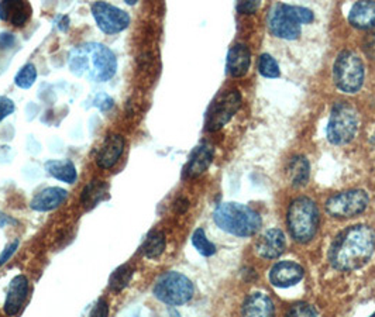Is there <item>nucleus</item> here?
<instances>
[{
	"instance_id": "412c9836",
	"label": "nucleus",
	"mask_w": 375,
	"mask_h": 317,
	"mask_svg": "<svg viewBox=\"0 0 375 317\" xmlns=\"http://www.w3.org/2000/svg\"><path fill=\"white\" fill-rule=\"evenodd\" d=\"M250 61H252V55H250L248 48L243 44H236L227 55L229 73L234 78L244 76L250 68Z\"/></svg>"
},
{
	"instance_id": "2f4dec72",
	"label": "nucleus",
	"mask_w": 375,
	"mask_h": 317,
	"mask_svg": "<svg viewBox=\"0 0 375 317\" xmlns=\"http://www.w3.org/2000/svg\"><path fill=\"white\" fill-rule=\"evenodd\" d=\"M109 316V303L104 299H99L93 306L89 317H107Z\"/></svg>"
},
{
	"instance_id": "2eb2a0df",
	"label": "nucleus",
	"mask_w": 375,
	"mask_h": 317,
	"mask_svg": "<svg viewBox=\"0 0 375 317\" xmlns=\"http://www.w3.org/2000/svg\"><path fill=\"white\" fill-rule=\"evenodd\" d=\"M304 278V268L291 261L278 262L271 268L270 279L278 288H289L296 285Z\"/></svg>"
},
{
	"instance_id": "c85d7f7f",
	"label": "nucleus",
	"mask_w": 375,
	"mask_h": 317,
	"mask_svg": "<svg viewBox=\"0 0 375 317\" xmlns=\"http://www.w3.org/2000/svg\"><path fill=\"white\" fill-rule=\"evenodd\" d=\"M259 69H260V73L263 76H267V78H278L280 76V66H278L277 61L270 54H263L260 57Z\"/></svg>"
},
{
	"instance_id": "0eeeda50",
	"label": "nucleus",
	"mask_w": 375,
	"mask_h": 317,
	"mask_svg": "<svg viewBox=\"0 0 375 317\" xmlns=\"http://www.w3.org/2000/svg\"><path fill=\"white\" fill-rule=\"evenodd\" d=\"M357 129L358 119L353 106L346 101L334 104L327 127L329 141H332L333 144H346L354 139Z\"/></svg>"
},
{
	"instance_id": "c756f323",
	"label": "nucleus",
	"mask_w": 375,
	"mask_h": 317,
	"mask_svg": "<svg viewBox=\"0 0 375 317\" xmlns=\"http://www.w3.org/2000/svg\"><path fill=\"white\" fill-rule=\"evenodd\" d=\"M287 317H318V313L311 304L299 302L289 309Z\"/></svg>"
},
{
	"instance_id": "cd10ccee",
	"label": "nucleus",
	"mask_w": 375,
	"mask_h": 317,
	"mask_svg": "<svg viewBox=\"0 0 375 317\" xmlns=\"http://www.w3.org/2000/svg\"><path fill=\"white\" fill-rule=\"evenodd\" d=\"M192 244L198 250V253L202 254V255H205V257H210V255H213L216 253L214 244H212L207 240L203 229H198L193 233V236H192Z\"/></svg>"
},
{
	"instance_id": "b1692460",
	"label": "nucleus",
	"mask_w": 375,
	"mask_h": 317,
	"mask_svg": "<svg viewBox=\"0 0 375 317\" xmlns=\"http://www.w3.org/2000/svg\"><path fill=\"white\" fill-rule=\"evenodd\" d=\"M165 250V234L161 230H153L147 234L140 251L144 257L153 260L158 258Z\"/></svg>"
},
{
	"instance_id": "c9c22d12",
	"label": "nucleus",
	"mask_w": 375,
	"mask_h": 317,
	"mask_svg": "<svg viewBox=\"0 0 375 317\" xmlns=\"http://www.w3.org/2000/svg\"><path fill=\"white\" fill-rule=\"evenodd\" d=\"M16 37L12 33H0V48L9 50L15 45Z\"/></svg>"
},
{
	"instance_id": "f03ea898",
	"label": "nucleus",
	"mask_w": 375,
	"mask_h": 317,
	"mask_svg": "<svg viewBox=\"0 0 375 317\" xmlns=\"http://www.w3.org/2000/svg\"><path fill=\"white\" fill-rule=\"evenodd\" d=\"M68 66L78 78L106 82L116 75L117 59L109 47L100 43H85L71 50Z\"/></svg>"
},
{
	"instance_id": "9d476101",
	"label": "nucleus",
	"mask_w": 375,
	"mask_h": 317,
	"mask_svg": "<svg viewBox=\"0 0 375 317\" xmlns=\"http://www.w3.org/2000/svg\"><path fill=\"white\" fill-rule=\"evenodd\" d=\"M92 15L97 27L106 34H117L126 30L130 24V16L126 10L118 9L106 2L92 5Z\"/></svg>"
},
{
	"instance_id": "4c0bfd02",
	"label": "nucleus",
	"mask_w": 375,
	"mask_h": 317,
	"mask_svg": "<svg viewBox=\"0 0 375 317\" xmlns=\"http://www.w3.org/2000/svg\"><path fill=\"white\" fill-rule=\"evenodd\" d=\"M188 206H189V203H188V200L186 199H184V197H181V199H178L177 202H175V204H174V207H175V211H177V213H185V211L188 210Z\"/></svg>"
},
{
	"instance_id": "a211bd4d",
	"label": "nucleus",
	"mask_w": 375,
	"mask_h": 317,
	"mask_svg": "<svg viewBox=\"0 0 375 317\" xmlns=\"http://www.w3.org/2000/svg\"><path fill=\"white\" fill-rule=\"evenodd\" d=\"M213 155H214V150L210 144H200L199 147H196L185 167L184 176L196 178L200 174H203L212 164Z\"/></svg>"
},
{
	"instance_id": "20e7f679",
	"label": "nucleus",
	"mask_w": 375,
	"mask_h": 317,
	"mask_svg": "<svg viewBox=\"0 0 375 317\" xmlns=\"http://www.w3.org/2000/svg\"><path fill=\"white\" fill-rule=\"evenodd\" d=\"M313 22V13L301 6L277 5L268 15L270 31L284 40H296L301 34V26Z\"/></svg>"
},
{
	"instance_id": "f704fd0d",
	"label": "nucleus",
	"mask_w": 375,
	"mask_h": 317,
	"mask_svg": "<svg viewBox=\"0 0 375 317\" xmlns=\"http://www.w3.org/2000/svg\"><path fill=\"white\" fill-rule=\"evenodd\" d=\"M362 50L371 59H375V33H369L362 43Z\"/></svg>"
},
{
	"instance_id": "7c9ffc66",
	"label": "nucleus",
	"mask_w": 375,
	"mask_h": 317,
	"mask_svg": "<svg viewBox=\"0 0 375 317\" xmlns=\"http://www.w3.org/2000/svg\"><path fill=\"white\" fill-rule=\"evenodd\" d=\"M13 112H15V101L6 96L0 97V122H4Z\"/></svg>"
},
{
	"instance_id": "1a4fd4ad",
	"label": "nucleus",
	"mask_w": 375,
	"mask_h": 317,
	"mask_svg": "<svg viewBox=\"0 0 375 317\" xmlns=\"http://www.w3.org/2000/svg\"><path fill=\"white\" fill-rule=\"evenodd\" d=\"M368 202L369 199L365 190L354 189L332 196L326 202V210L333 218L347 219L362 213L368 206Z\"/></svg>"
},
{
	"instance_id": "72a5a7b5",
	"label": "nucleus",
	"mask_w": 375,
	"mask_h": 317,
	"mask_svg": "<svg viewBox=\"0 0 375 317\" xmlns=\"http://www.w3.org/2000/svg\"><path fill=\"white\" fill-rule=\"evenodd\" d=\"M93 104L96 106V108H99L100 111H109L110 108H113V99L110 96H107L106 93H100L95 97L93 100Z\"/></svg>"
},
{
	"instance_id": "4468645a",
	"label": "nucleus",
	"mask_w": 375,
	"mask_h": 317,
	"mask_svg": "<svg viewBox=\"0 0 375 317\" xmlns=\"http://www.w3.org/2000/svg\"><path fill=\"white\" fill-rule=\"evenodd\" d=\"M287 248V240L285 234L278 229L267 230L256 244L257 254L263 258L274 260L278 258Z\"/></svg>"
},
{
	"instance_id": "e433bc0d",
	"label": "nucleus",
	"mask_w": 375,
	"mask_h": 317,
	"mask_svg": "<svg viewBox=\"0 0 375 317\" xmlns=\"http://www.w3.org/2000/svg\"><path fill=\"white\" fill-rule=\"evenodd\" d=\"M259 6H260L259 2H241V3H238L237 9L240 13L250 15V13H254L259 9Z\"/></svg>"
},
{
	"instance_id": "7ed1b4c3",
	"label": "nucleus",
	"mask_w": 375,
	"mask_h": 317,
	"mask_svg": "<svg viewBox=\"0 0 375 317\" xmlns=\"http://www.w3.org/2000/svg\"><path fill=\"white\" fill-rule=\"evenodd\" d=\"M213 219L217 227L240 237L256 234L263 225L257 211L234 202L219 204L213 213Z\"/></svg>"
},
{
	"instance_id": "f257e3e1",
	"label": "nucleus",
	"mask_w": 375,
	"mask_h": 317,
	"mask_svg": "<svg viewBox=\"0 0 375 317\" xmlns=\"http://www.w3.org/2000/svg\"><path fill=\"white\" fill-rule=\"evenodd\" d=\"M375 251V233L368 226H353L344 230L330 247L329 260L340 271L365 265Z\"/></svg>"
},
{
	"instance_id": "5701e85b",
	"label": "nucleus",
	"mask_w": 375,
	"mask_h": 317,
	"mask_svg": "<svg viewBox=\"0 0 375 317\" xmlns=\"http://www.w3.org/2000/svg\"><path fill=\"white\" fill-rule=\"evenodd\" d=\"M107 190H109V185L104 181H99V179L90 181L81 193V202L83 207L93 209L95 206H97L99 202L107 197Z\"/></svg>"
},
{
	"instance_id": "9b49d317",
	"label": "nucleus",
	"mask_w": 375,
	"mask_h": 317,
	"mask_svg": "<svg viewBox=\"0 0 375 317\" xmlns=\"http://www.w3.org/2000/svg\"><path fill=\"white\" fill-rule=\"evenodd\" d=\"M240 101L241 97L237 90H229L221 93L210 106L206 119V129L209 132L220 130L238 111Z\"/></svg>"
},
{
	"instance_id": "473e14b6",
	"label": "nucleus",
	"mask_w": 375,
	"mask_h": 317,
	"mask_svg": "<svg viewBox=\"0 0 375 317\" xmlns=\"http://www.w3.org/2000/svg\"><path fill=\"white\" fill-rule=\"evenodd\" d=\"M19 244H20L19 240H15V241H12L11 244L6 246V248L2 251V254H0V267L5 265L13 257V254L19 248Z\"/></svg>"
},
{
	"instance_id": "4be33fe9",
	"label": "nucleus",
	"mask_w": 375,
	"mask_h": 317,
	"mask_svg": "<svg viewBox=\"0 0 375 317\" xmlns=\"http://www.w3.org/2000/svg\"><path fill=\"white\" fill-rule=\"evenodd\" d=\"M46 171L55 179L65 182V183H74L78 178L76 168L72 161L69 160H51L46 162Z\"/></svg>"
},
{
	"instance_id": "6ab92c4d",
	"label": "nucleus",
	"mask_w": 375,
	"mask_h": 317,
	"mask_svg": "<svg viewBox=\"0 0 375 317\" xmlns=\"http://www.w3.org/2000/svg\"><path fill=\"white\" fill-rule=\"evenodd\" d=\"M244 317H274L273 300L260 292L250 295L243 306Z\"/></svg>"
},
{
	"instance_id": "39448f33",
	"label": "nucleus",
	"mask_w": 375,
	"mask_h": 317,
	"mask_svg": "<svg viewBox=\"0 0 375 317\" xmlns=\"http://www.w3.org/2000/svg\"><path fill=\"white\" fill-rule=\"evenodd\" d=\"M288 227L299 243L311 241L319 227V210L309 197H298L288 210Z\"/></svg>"
},
{
	"instance_id": "ddd939ff",
	"label": "nucleus",
	"mask_w": 375,
	"mask_h": 317,
	"mask_svg": "<svg viewBox=\"0 0 375 317\" xmlns=\"http://www.w3.org/2000/svg\"><path fill=\"white\" fill-rule=\"evenodd\" d=\"M27 295H29V279L25 275H16L9 283L4 306L5 313L11 317L16 316L23 307Z\"/></svg>"
},
{
	"instance_id": "a19ab883",
	"label": "nucleus",
	"mask_w": 375,
	"mask_h": 317,
	"mask_svg": "<svg viewBox=\"0 0 375 317\" xmlns=\"http://www.w3.org/2000/svg\"><path fill=\"white\" fill-rule=\"evenodd\" d=\"M371 317H375V313H374V314H372V316H371Z\"/></svg>"
},
{
	"instance_id": "aec40b11",
	"label": "nucleus",
	"mask_w": 375,
	"mask_h": 317,
	"mask_svg": "<svg viewBox=\"0 0 375 317\" xmlns=\"http://www.w3.org/2000/svg\"><path fill=\"white\" fill-rule=\"evenodd\" d=\"M350 23L362 30L375 27V2L367 0V2H357L348 15Z\"/></svg>"
},
{
	"instance_id": "f8f14e48",
	"label": "nucleus",
	"mask_w": 375,
	"mask_h": 317,
	"mask_svg": "<svg viewBox=\"0 0 375 317\" xmlns=\"http://www.w3.org/2000/svg\"><path fill=\"white\" fill-rule=\"evenodd\" d=\"M124 137L121 134H109L100 146L96 155V165L102 169L113 168L124 151Z\"/></svg>"
},
{
	"instance_id": "bb28decb",
	"label": "nucleus",
	"mask_w": 375,
	"mask_h": 317,
	"mask_svg": "<svg viewBox=\"0 0 375 317\" xmlns=\"http://www.w3.org/2000/svg\"><path fill=\"white\" fill-rule=\"evenodd\" d=\"M37 79V68L34 64H26L15 76V83L20 89H30Z\"/></svg>"
},
{
	"instance_id": "a878e982",
	"label": "nucleus",
	"mask_w": 375,
	"mask_h": 317,
	"mask_svg": "<svg viewBox=\"0 0 375 317\" xmlns=\"http://www.w3.org/2000/svg\"><path fill=\"white\" fill-rule=\"evenodd\" d=\"M288 175L294 186L299 188L309 181V162L304 157H296L288 167Z\"/></svg>"
},
{
	"instance_id": "58836bf2",
	"label": "nucleus",
	"mask_w": 375,
	"mask_h": 317,
	"mask_svg": "<svg viewBox=\"0 0 375 317\" xmlns=\"http://www.w3.org/2000/svg\"><path fill=\"white\" fill-rule=\"evenodd\" d=\"M8 225H18V220L8 216L6 213H4V211H0V229L8 226Z\"/></svg>"
},
{
	"instance_id": "393cba45",
	"label": "nucleus",
	"mask_w": 375,
	"mask_h": 317,
	"mask_svg": "<svg viewBox=\"0 0 375 317\" xmlns=\"http://www.w3.org/2000/svg\"><path fill=\"white\" fill-rule=\"evenodd\" d=\"M135 275V268L130 264L120 265L109 278V288L113 292H121L126 289Z\"/></svg>"
},
{
	"instance_id": "f3484780",
	"label": "nucleus",
	"mask_w": 375,
	"mask_h": 317,
	"mask_svg": "<svg viewBox=\"0 0 375 317\" xmlns=\"http://www.w3.org/2000/svg\"><path fill=\"white\" fill-rule=\"evenodd\" d=\"M68 199V192L62 188L51 186L40 190L30 202V207L36 211H50L60 207Z\"/></svg>"
},
{
	"instance_id": "423d86ee",
	"label": "nucleus",
	"mask_w": 375,
	"mask_h": 317,
	"mask_svg": "<svg viewBox=\"0 0 375 317\" xmlns=\"http://www.w3.org/2000/svg\"><path fill=\"white\" fill-rule=\"evenodd\" d=\"M154 296L170 306H179L193 296V283L184 274L170 271L163 274L154 285Z\"/></svg>"
},
{
	"instance_id": "ea45409f",
	"label": "nucleus",
	"mask_w": 375,
	"mask_h": 317,
	"mask_svg": "<svg viewBox=\"0 0 375 317\" xmlns=\"http://www.w3.org/2000/svg\"><path fill=\"white\" fill-rule=\"evenodd\" d=\"M61 20H62V23H60V24H58V27H60V30L65 31V30L68 29V23H69V19H68L67 16H61Z\"/></svg>"
},
{
	"instance_id": "6e6552de",
	"label": "nucleus",
	"mask_w": 375,
	"mask_h": 317,
	"mask_svg": "<svg viewBox=\"0 0 375 317\" xmlns=\"http://www.w3.org/2000/svg\"><path fill=\"white\" fill-rule=\"evenodd\" d=\"M333 75L339 89L347 93H354L364 82V64L357 54L343 51L334 62Z\"/></svg>"
},
{
	"instance_id": "dca6fc26",
	"label": "nucleus",
	"mask_w": 375,
	"mask_h": 317,
	"mask_svg": "<svg viewBox=\"0 0 375 317\" xmlns=\"http://www.w3.org/2000/svg\"><path fill=\"white\" fill-rule=\"evenodd\" d=\"M33 13L30 3L27 2H11V0H4L0 2V20L9 22L15 27H23Z\"/></svg>"
}]
</instances>
